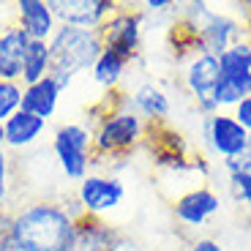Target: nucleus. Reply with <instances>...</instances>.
<instances>
[{
	"label": "nucleus",
	"instance_id": "nucleus-15",
	"mask_svg": "<svg viewBox=\"0 0 251 251\" xmlns=\"http://www.w3.org/2000/svg\"><path fill=\"white\" fill-rule=\"evenodd\" d=\"M60 96L63 90L57 88V82L52 76H47V79L36 82V85L22 88V109L50 123V118H55L57 107H60Z\"/></svg>",
	"mask_w": 251,
	"mask_h": 251
},
{
	"label": "nucleus",
	"instance_id": "nucleus-22",
	"mask_svg": "<svg viewBox=\"0 0 251 251\" xmlns=\"http://www.w3.org/2000/svg\"><path fill=\"white\" fill-rule=\"evenodd\" d=\"M0 251H11V213L0 210Z\"/></svg>",
	"mask_w": 251,
	"mask_h": 251
},
{
	"label": "nucleus",
	"instance_id": "nucleus-8",
	"mask_svg": "<svg viewBox=\"0 0 251 251\" xmlns=\"http://www.w3.org/2000/svg\"><path fill=\"white\" fill-rule=\"evenodd\" d=\"M57 25L82 27V30H99L112 11L118 8L115 0H50Z\"/></svg>",
	"mask_w": 251,
	"mask_h": 251
},
{
	"label": "nucleus",
	"instance_id": "nucleus-12",
	"mask_svg": "<svg viewBox=\"0 0 251 251\" xmlns=\"http://www.w3.org/2000/svg\"><path fill=\"white\" fill-rule=\"evenodd\" d=\"M123 238L104 219L79 216L76 219V251H118Z\"/></svg>",
	"mask_w": 251,
	"mask_h": 251
},
{
	"label": "nucleus",
	"instance_id": "nucleus-2",
	"mask_svg": "<svg viewBox=\"0 0 251 251\" xmlns=\"http://www.w3.org/2000/svg\"><path fill=\"white\" fill-rule=\"evenodd\" d=\"M101 38L99 30H82V27L57 25L55 36L50 38L52 52V71L69 74L71 79L93 69L96 57L101 55Z\"/></svg>",
	"mask_w": 251,
	"mask_h": 251
},
{
	"label": "nucleus",
	"instance_id": "nucleus-5",
	"mask_svg": "<svg viewBox=\"0 0 251 251\" xmlns=\"http://www.w3.org/2000/svg\"><path fill=\"white\" fill-rule=\"evenodd\" d=\"M126 197V186L120 177L104 175V172H90L88 177H82L76 183V205H79V216H90V219H104L112 213L115 207H120Z\"/></svg>",
	"mask_w": 251,
	"mask_h": 251
},
{
	"label": "nucleus",
	"instance_id": "nucleus-14",
	"mask_svg": "<svg viewBox=\"0 0 251 251\" xmlns=\"http://www.w3.org/2000/svg\"><path fill=\"white\" fill-rule=\"evenodd\" d=\"M0 128H3V139H6L8 151H27V148H33L38 139L44 137L47 120L36 118V115L25 112V109H19Z\"/></svg>",
	"mask_w": 251,
	"mask_h": 251
},
{
	"label": "nucleus",
	"instance_id": "nucleus-25",
	"mask_svg": "<svg viewBox=\"0 0 251 251\" xmlns=\"http://www.w3.org/2000/svg\"><path fill=\"white\" fill-rule=\"evenodd\" d=\"M145 8H148V11H167V8H172V3L170 0H148Z\"/></svg>",
	"mask_w": 251,
	"mask_h": 251
},
{
	"label": "nucleus",
	"instance_id": "nucleus-9",
	"mask_svg": "<svg viewBox=\"0 0 251 251\" xmlns=\"http://www.w3.org/2000/svg\"><path fill=\"white\" fill-rule=\"evenodd\" d=\"M216 82H219V57L197 52V55L191 57V63L186 66V88H188V93L197 99L200 109L207 118L219 112V107L213 104Z\"/></svg>",
	"mask_w": 251,
	"mask_h": 251
},
{
	"label": "nucleus",
	"instance_id": "nucleus-3",
	"mask_svg": "<svg viewBox=\"0 0 251 251\" xmlns=\"http://www.w3.org/2000/svg\"><path fill=\"white\" fill-rule=\"evenodd\" d=\"M145 131H148L145 120L126 101H120L118 107L107 109L96 120V128H93L96 156H123V153L137 148L139 139L145 137Z\"/></svg>",
	"mask_w": 251,
	"mask_h": 251
},
{
	"label": "nucleus",
	"instance_id": "nucleus-10",
	"mask_svg": "<svg viewBox=\"0 0 251 251\" xmlns=\"http://www.w3.org/2000/svg\"><path fill=\"white\" fill-rule=\"evenodd\" d=\"M17 27L25 33L30 41H47L55 36L57 19L50 8V0H17Z\"/></svg>",
	"mask_w": 251,
	"mask_h": 251
},
{
	"label": "nucleus",
	"instance_id": "nucleus-20",
	"mask_svg": "<svg viewBox=\"0 0 251 251\" xmlns=\"http://www.w3.org/2000/svg\"><path fill=\"white\" fill-rule=\"evenodd\" d=\"M8 197H11V161H8V148L0 128V210L6 207Z\"/></svg>",
	"mask_w": 251,
	"mask_h": 251
},
{
	"label": "nucleus",
	"instance_id": "nucleus-21",
	"mask_svg": "<svg viewBox=\"0 0 251 251\" xmlns=\"http://www.w3.org/2000/svg\"><path fill=\"white\" fill-rule=\"evenodd\" d=\"M229 191H232V197L238 202L251 205V175H246V172H232V175H229Z\"/></svg>",
	"mask_w": 251,
	"mask_h": 251
},
{
	"label": "nucleus",
	"instance_id": "nucleus-7",
	"mask_svg": "<svg viewBox=\"0 0 251 251\" xmlns=\"http://www.w3.org/2000/svg\"><path fill=\"white\" fill-rule=\"evenodd\" d=\"M205 139L210 145V151L216 156H221L224 161L238 158L240 153H246L251 148L249 131L235 120V115H226V112H216L205 120Z\"/></svg>",
	"mask_w": 251,
	"mask_h": 251
},
{
	"label": "nucleus",
	"instance_id": "nucleus-24",
	"mask_svg": "<svg viewBox=\"0 0 251 251\" xmlns=\"http://www.w3.org/2000/svg\"><path fill=\"white\" fill-rule=\"evenodd\" d=\"M191 251H224V249H221V243L213 238H197L194 243H191Z\"/></svg>",
	"mask_w": 251,
	"mask_h": 251
},
{
	"label": "nucleus",
	"instance_id": "nucleus-4",
	"mask_svg": "<svg viewBox=\"0 0 251 251\" xmlns=\"http://www.w3.org/2000/svg\"><path fill=\"white\" fill-rule=\"evenodd\" d=\"M52 156L60 167L66 180L79 183L90 175V167L96 161L93 131L85 123H63L52 134Z\"/></svg>",
	"mask_w": 251,
	"mask_h": 251
},
{
	"label": "nucleus",
	"instance_id": "nucleus-11",
	"mask_svg": "<svg viewBox=\"0 0 251 251\" xmlns=\"http://www.w3.org/2000/svg\"><path fill=\"white\" fill-rule=\"evenodd\" d=\"M219 205H221L219 197H216L210 188L200 186V188H194V191L183 194L180 200L175 202L172 210H175V219L180 221L183 226H202L219 213Z\"/></svg>",
	"mask_w": 251,
	"mask_h": 251
},
{
	"label": "nucleus",
	"instance_id": "nucleus-17",
	"mask_svg": "<svg viewBox=\"0 0 251 251\" xmlns=\"http://www.w3.org/2000/svg\"><path fill=\"white\" fill-rule=\"evenodd\" d=\"M52 74V52L47 41H30L25 52V60H22V76H19V85L27 88V85H36V82L47 79Z\"/></svg>",
	"mask_w": 251,
	"mask_h": 251
},
{
	"label": "nucleus",
	"instance_id": "nucleus-1",
	"mask_svg": "<svg viewBox=\"0 0 251 251\" xmlns=\"http://www.w3.org/2000/svg\"><path fill=\"white\" fill-rule=\"evenodd\" d=\"M79 213L38 200L11 213V251H76Z\"/></svg>",
	"mask_w": 251,
	"mask_h": 251
},
{
	"label": "nucleus",
	"instance_id": "nucleus-16",
	"mask_svg": "<svg viewBox=\"0 0 251 251\" xmlns=\"http://www.w3.org/2000/svg\"><path fill=\"white\" fill-rule=\"evenodd\" d=\"M126 104H128L142 120H164L170 115V99H167V93H164L161 88H156L153 82L139 85V88L126 99Z\"/></svg>",
	"mask_w": 251,
	"mask_h": 251
},
{
	"label": "nucleus",
	"instance_id": "nucleus-13",
	"mask_svg": "<svg viewBox=\"0 0 251 251\" xmlns=\"http://www.w3.org/2000/svg\"><path fill=\"white\" fill-rule=\"evenodd\" d=\"M27 44H30V38L17 25L0 30V82H19Z\"/></svg>",
	"mask_w": 251,
	"mask_h": 251
},
{
	"label": "nucleus",
	"instance_id": "nucleus-19",
	"mask_svg": "<svg viewBox=\"0 0 251 251\" xmlns=\"http://www.w3.org/2000/svg\"><path fill=\"white\" fill-rule=\"evenodd\" d=\"M22 109V85L19 82H0V126Z\"/></svg>",
	"mask_w": 251,
	"mask_h": 251
},
{
	"label": "nucleus",
	"instance_id": "nucleus-23",
	"mask_svg": "<svg viewBox=\"0 0 251 251\" xmlns=\"http://www.w3.org/2000/svg\"><path fill=\"white\" fill-rule=\"evenodd\" d=\"M235 120L243 126L246 131H249V137H251V99H243L238 107H235Z\"/></svg>",
	"mask_w": 251,
	"mask_h": 251
},
{
	"label": "nucleus",
	"instance_id": "nucleus-18",
	"mask_svg": "<svg viewBox=\"0 0 251 251\" xmlns=\"http://www.w3.org/2000/svg\"><path fill=\"white\" fill-rule=\"evenodd\" d=\"M126 66H128V60H123L120 55H115V52H109V50H101V55L96 57L90 74H93V82L99 88L115 90L120 85V79H123V74H126Z\"/></svg>",
	"mask_w": 251,
	"mask_h": 251
},
{
	"label": "nucleus",
	"instance_id": "nucleus-6",
	"mask_svg": "<svg viewBox=\"0 0 251 251\" xmlns=\"http://www.w3.org/2000/svg\"><path fill=\"white\" fill-rule=\"evenodd\" d=\"M99 38L104 50L131 63V57H137L139 47H142V14L128 6H118L112 17L99 27Z\"/></svg>",
	"mask_w": 251,
	"mask_h": 251
}]
</instances>
